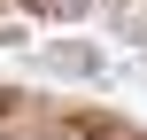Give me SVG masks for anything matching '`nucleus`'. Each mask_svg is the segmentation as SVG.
<instances>
[{"mask_svg":"<svg viewBox=\"0 0 147 140\" xmlns=\"http://www.w3.org/2000/svg\"><path fill=\"white\" fill-rule=\"evenodd\" d=\"M23 8H31V16H78L85 0H23Z\"/></svg>","mask_w":147,"mask_h":140,"instance_id":"obj_1","label":"nucleus"}]
</instances>
